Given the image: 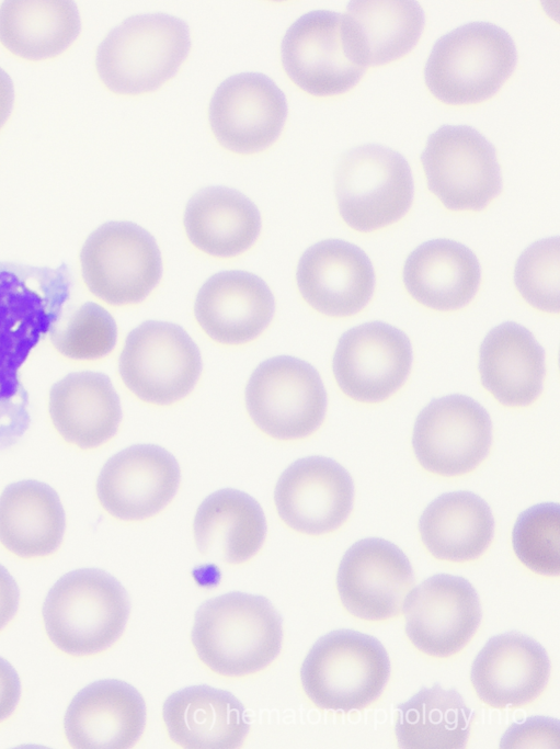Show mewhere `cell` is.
Listing matches in <instances>:
<instances>
[{
  "label": "cell",
  "mask_w": 560,
  "mask_h": 749,
  "mask_svg": "<svg viewBox=\"0 0 560 749\" xmlns=\"http://www.w3.org/2000/svg\"><path fill=\"white\" fill-rule=\"evenodd\" d=\"M71 284L65 265L0 262V408L22 402L18 367L61 317Z\"/></svg>",
  "instance_id": "6da1fadb"
},
{
  "label": "cell",
  "mask_w": 560,
  "mask_h": 749,
  "mask_svg": "<svg viewBox=\"0 0 560 749\" xmlns=\"http://www.w3.org/2000/svg\"><path fill=\"white\" fill-rule=\"evenodd\" d=\"M283 643L279 615L260 595L230 592L205 602L196 612L192 644L199 660L228 678L254 674L278 656Z\"/></svg>",
  "instance_id": "7a4b0ae2"
},
{
  "label": "cell",
  "mask_w": 560,
  "mask_h": 749,
  "mask_svg": "<svg viewBox=\"0 0 560 749\" xmlns=\"http://www.w3.org/2000/svg\"><path fill=\"white\" fill-rule=\"evenodd\" d=\"M190 48V31L182 20L164 13L133 15L100 43L95 69L111 92L145 94L178 72Z\"/></svg>",
  "instance_id": "3957f363"
},
{
  "label": "cell",
  "mask_w": 560,
  "mask_h": 749,
  "mask_svg": "<svg viewBox=\"0 0 560 749\" xmlns=\"http://www.w3.org/2000/svg\"><path fill=\"white\" fill-rule=\"evenodd\" d=\"M128 615L129 601L123 586L107 572L93 568L62 576L43 605L49 640L76 657L110 648L123 634Z\"/></svg>",
  "instance_id": "277c9868"
},
{
  "label": "cell",
  "mask_w": 560,
  "mask_h": 749,
  "mask_svg": "<svg viewBox=\"0 0 560 749\" xmlns=\"http://www.w3.org/2000/svg\"><path fill=\"white\" fill-rule=\"evenodd\" d=\"M517 53L503 29L487 22L464 24L433 46L424 68L425 86L448 105L491 99L512 76Z\"/></svg>",
  "instance_id": "5b68a950"
},
{
  "label": "cell",
  "mask_w": 560,
  "mask_h": 749,
  "mask_svg": "<svg viewBox=\"0 0 560 749\" xmlns=\"http://www.w3.org/2000/svg\"><path fill=\"white\" fill-rule=\"evenodd\" d=\"M390 674L386 648L374 636L350 629L321 637L300 669L306 695L318 707L351 712L373 704Z\"/></svg>",
  "instance_id": "8992f818"
},
{
  "label": "cell",
  "mask_w": 560,
  "mask_h": 749,
  "mask_svg": "<svg viewBox=\"0 0 560 749\" xmlns=\"http://www.w3.org/2000/svg\"><path fill=\"white\" fill-rule=\"evenodd\" d=\"M335 197L344 223L355 231H378L401 220L413 202L407 160L388 147L367 144L348 149L335 170Z\"/></svg>",
  "instance_id": "52a82bcc"
},
{
  "label": "cell",
  "mask_w": 560,
  "mask_h": 749,
  "mask_svg": "<svg viewBox=\"0 0 560 749\" xmlns=\"http://www.w3.org/2000/svg\"><path fill=\"white\" fill-rule=\"evenodd\" d=\"M244 397L253 423L281 441L310 436L327 412V393L317 370L288 355L262 362L251 374Z\"/></svg>",
  "instance_id": "ba28073f"
},
{
  "label": "cell",
  "mask_w": 560,
  "mask_h": 749,
  "mask_svg": "<svg viewBox=\"0 0 560 749\" xmlns=\"http://www.w3.org/2000/svg\"><path fill=\"white\" fill-rule=\"evenodd\" d=\"M421 162L428 190L450 212L483 211L502 191L496 150L470 126L439 127Z\"/></svg>",
  "instance_id": "9c48e42d"
},
{
  "label": "cell",
  "mask_w": 560,
  "mask_h": 749,
  "mask_svg": "<svg viewBox=\"0 0 560 749\" xmlns=\"http://www.w3.org/2000/svg\"><path fill=\"white\" fill-rule=\"evenodd\" d=\"M80 264L88 290L112 306L142 302L162 274L155 238L130 222H108L96 228L82 246Z\"/></svg>",
  "instance_id": "30bf717a"
},
{
  "label": "cell",
  "mask_w": 560,
  "mask_h": 749,
  "mask_svg": "<svg viewBox=\"0 0 560 749\" xmlns=\"http://www.w3.org/2000/svg\"><path fill=\"white\" fill-rule=\"evenodd\" d=\"M201 352L179 325L148 320L133 329L123 347L118 371L140 400L168 406L186 397L202 373Z\"/></svg>",
  "instance_id": "8fae6325"
},
{
  "label": "cell",
  "mask_w": 560,
  "mask_h": 749,
  "mask_svg": "<svg viewBox=\"0 0 560 749\" xmlns=\"http://www.w3.org/2000/svg\"><path fill=\"white\" fill-rule=\"evenodd\" d=\"M281 58L288 78L315 97L343 94L366 71L351 49L343 14L327 10L306 13L288 27Z\"/></svg>",
  "instance_id": "7c38bea8"
},
{
  "label": "cell",
  "mask_w": 560,
  "mask_h": 749,
  "mask_svg": "<svg viewBox=\"0 0 560 749\" xmlns=\"http://www.w3.org/2000/svg\"><path fill=\"white\" fill-rule=\"evenodd\" d=\"M492 423L487 410L464 395L430 402L418 416L412 446L419 464L441 477L462 476L488 456Z\"/></svg>",
  "instance_id": "4fadbf2b"
},
{
  "label": "cell",
  "mask_w": 560,
  "mask_h": 749,
  "mask_svg": "<svg viewBox=\"0 0 560 749\" xmlns=\"http://www.w3.org/2000/svg\"><path fill=\"white\" fill-rule=\"evenodd\" d=\"M412 365L409 338L380 321L346 331L339 340L332 362L335 382L348 398L379 404L405 383Z\"/></svg>",
  "instance_id": "5bb4252c"
},
{
  "label": "cell",
  "mask_w": 560,
  "mask_h": 749,
  "mask_svg": "<svg viewBox=\"0 0 560 749\" xmlns=\"http://www.w3.org/2000/svg\"><path fill=\"white\" fill-rule=\"evenodd\" d=\"M402 611L409 640L418 650L437 658L460 651L481 622L473 586L446 574L432 576L412 589Z\"/></svg>",
  "instance_id": "9a60e30c"
},
{
  "label": "cell",
  "mask_w": 560,
  "mask_h": 749,
  "mask_svg": "<svg viewBox=\"0 0 560 749\" xmlns=\"http://www.w3.org/2000/svg\"><path fill=\"white\" fill-rule=\"evenodd\" d=\"M286 117L283 91L258 72L226 79L214 92L208 107L216 140L227 150L241 155L260 152L273 145Z\"/></svg>",
  "instance_id": "2e32d148"
},
{
  "label": "cell",
  "mask_w": 560,
  "mask_h": 749,
  "mask_svg": "<svg viewBox=\"0 0 560 749\" xmlns=\"http://www.w3.org/2000/svg\"><path fill=\"white\" fill-rule=\"evenodd\" d=\"M413 585V569L405 554L377 537L353 544L344 554L336 576L344 609L357 619L372 622L399 616Z\"/></svg>",
  "instance_id": "e0dca14e"
},
{
  "label": "cell",
  "mask_w": 560,
  "mask_h": 749,
  "mask_svg": "<svg viewBox=\"0 0 560 749\" xmlns=\"http://www.w3.org/2000/svg\"><path fill=\"white\" fill-rule=\"evenodd\" d=\"M274 501L281 520L293 531L319 536L347 520L354 502L350 474L323 456L300 458L278 478Z\"/></svg>",
  "instance_id": "ac0fdd59"
},
{
  "label": "cell",
  "mask_w": 560,
  "mask_h": 749,
  "mask_svg": "<svg viewBox=\"0 0 560 749\" xmlns=\"http://www.w3.org/2000/svg\"><path fill=\"white\" fill-rule=\"evenodd\" d=\"M180 479V466L171 453L158 445L138 444L104 464L96 481V496L111 517L141 521L171 502Z\"/></svg>",
  "instance_id": "d6986e66"
},
{
  "label": "cell",
  "mask_w": 560,
  "mask_h": 749,
  "mask_svg": "<svg viewBox=\"0 0 560 749\" xmlns=\"http://www.w3.org/2000/svg\"><path fill=\"white\" fill-rule=\"evenodd\" d=\"M296 281L305 302L332 318L361 313L375 290L369 258L357 246L338 239L308 248L298 262Z\"/></svg>",
  "instance_id": "ffe728a7"
},
{
  "label": "cell",
  "mask_w": 560,
  "mask_h": 749,
  "mask_svg": "<svg viewBox=\"0 0 560 749\" xmlns=\"http://www.w3.org/2000/svg\"><path fill=\"white\" fill-rule=\"evenodd\" d=\"M549 677L550 661L544 647L515 632L489 639L470 671L478 697L500 710L530 704L545 691Z\"/></svg>",
  "instance_id": "44dd1931"
},
{
  "label": "cell",
  "mask_w": 560,
  "mask_h": 749,
  "mask_svg": "<svg viewBox=\"0 0 560 749\" xmlns=\"http://www.w3.org/2000/svg\"><path fill=\"white\" fill-rule=\"evenodd\" d=\"M274 296L267 284L247 271H225L199 288L194 315L214 341L239 345L256 339L271 324Z\"/></svg>",
  "instance_id": "7402d4cb"
},
{
  "label": "cell",
  "mask_w": 560,
  "mask_h": 749,
  "mask_svg": "<svg viewBox=\"0 0 560 749\" xmlns=\"http://www.w3.org/2000/svg\"><path fill=\"white\" fill-rule=\"evenodd\" d=\"M146 704L140 693L119 680H102L81 690L64 719L68 744L80 749H126L141 737Z\"/></svg>",
  "instance_id": "603a6c76"
},
{
  "label": "cell",
  "mask_w": 560,
  "mask_h": 749,
  "mask_svg": "<svg viewBox=\"0 0 560 749\" xmlns=\"http://www.w3.org/2000/svg\"><path fill=\"white\" fill-rule=\"evenodd\" d=\"M48 411L60 438L80 450L107 443L122 421L119 397L110 377L99 372H75L55 383Z\"/></svg>",
  "instance_id": "cb8c5ba5"
},
{
  "label": "cell",
  "mask_w": 560,
  "mask_h": 749,
  "mask_svg": "<svg viewBox=\"0 0 560 749\" xmlns=\"http://www.w3.org/2000/svg\"><path fill=\"white\" fill-rule=\"evenodd\" d=\"M162 716L171 740L187 749L238 748L249 733L241 702L230 692L209 685H193L171 694Z\"/></svg>",
  "instance_id": "d4e9b609"
},
{
  "label": "cell",
  "mask_w": 560,
  "mask_h": 749,
  "mask_svg": "<svg viewBox=\"0 0 560 749\" xmlns=\"http://www.w3.org/2000/svg\"><path fill=\"white\" fill-rule=\"evenodd\" d=\"M402 279L408 294L436 311H455L476 296L481 280L476 254L462 243L435 239L419 246L408 257Z\"/></svg>",
  "instance_id": "484cf974"
},
{
  "label": "cell",
  "mask_w": 560,
  "mask_h": 749,
  "mask_svg": "<svg viewBox=\"0 0 560 749\" xmlns=\"http://www.w3.org/2000/svg\"><path fill=\"white\" fill-rule=\"evenodd\" d=\"M479 373L483 387L501 405L527 407L542 390L545 353L528 329L505 322L484 338L479 353Z\"/></svg>",
  "instance_id": "4316f807"
},
{
  "label": "cell",
  "mask_w": 560,
  "mask_h": 749,
  "mask_svg": "<svg viewBox=\"0 0 560 749\" xmlns=\"http://www.w3.org/2000/svg\"><path fill=\"white\" fill-rule=\"evenodd\" d=\"M343 19L351 49L366 69L407 56L425 26L421 5L411 0L352 1Z\"/></svg>",
  "instance_id": "83f0119b"
},
{
  "label": "cell",
  "mask_w": 560,
  "mask_h": 749,
  "mask_svg": "<svg viewBox=\"0 0 560 749\" xmlns=\"http://www.w3.org/2000/svg\"><path fill=\"white\" fill-rule=\"evenodd\" d=\"M194 540L202 555L228 565L251 559L266 536V521L259 502L236 489L209 495L197 508Z\"/></svg>",
  "instance_id": "f1b7e54d"
},
{
  "label": "cell",
  "mask_w": 560,
  "mask_h": 749,
  "mask_svg": "<svg viewBox=\"0 0 560 749\" xmlns=\"http://www.w3.org/2000/svg\"><path fill=\"white\" fill-rule=\"evenodd\" d=\"M66 529L57 492L37 480L9 485L0 496V544L24 559L44 558L61 545Z\"/></svg>",
  "instance_id": "f546056e"
},
{
  "label": "cell",
  "mask_w": 560,
  "mask_h": 749,
  "mask_svg": "<svg viewBox=\"0 0 560 749\" xmlns=\"http://www.w3.org/2000/svg\"><path fill=\"white\" fill-rule=\"evenodd\" d=\"M183 224L190 242L216 258L250 249L261 231L259 209L242 193L224 186L201 190L188 201Z\"/></svg>",
  "instance_id": "4dcf8cb0"
},
{
  "label": "cell",
  "mask_w": 560,
  "mask_h": 749,
  "mask_svg": "<svg viewBox=\"0 0 560 749\" xmlns=\"http://www.w3.org/2000/svg\"><path fill=\"white\" fill-rule=\"evenodd\" d=\"M419 532L427 552L439 560L465 563L490 546L494 519L490 507L469 491L439 496L423 511Z\"/></svg>",
  "instance_id": "1f68e13d"
},
{
  "label": "cell",
  "mask_w": 560,
  "mask_h": 749,
  "mask_svg": "<svg viewBox=\"0 0 560 749\" xmlns=\"http://www.w3.org/2000/svg\"><path fill=\"white\" fill-rule=\"evenodd\" d=\"M80 30V15L72 1L9 0L0 5V43L26 60L60 55Z\"/></svg>",
  "instance_id": "d6a6232c"
},
{
  "label": "cell",
  "mask_w": 560,
  "mask_h": 749,
  "mask_svg": "<svg viewBox=\"0 0 560 749\" xmlns=\"http://www.w3.org/2000/svg\"><path fill=\"white\" fill-rule=\"evenodd\" d=\"M396 737L403 749H461L470 735L471 710L453 688H425L398 705Z\"/></svg>",
  "instance_id": "836d02e7"
},
{
  "label": "cell",
  "mask_w": 560,
  "mask_h": 749,
  "mask_svg": "<svg viewBox=\"0 0 560 749\" xmlns=\"http://www.w3.org/2000/svg\"><path fill=\"white\" fill-rule=\"evenodd\" d=\"M54 348L75 361H95L110 354L117 340L113 316L101 305L88 302L49 331Z\"/></svg>",
  "instance_id": "e575fe53"
},
{
  "label": "cell",
  "mask_w": 560,
  "mask_h": 749,
  "mask_svg": "<svg viewBox=\"0 0 560 749\" xmlns=\"http://www.w3.org/2000/svg\"><path fill=\"white\" fill-rule=\"evenodd\" d=\"M515 555L532 571L556 576L560 571V509L540 503L524 511L512 533Z\"/></svg>",
  "instance_id": "d590c367"
},
{
  "label": "cell",
  "mask_w": 560,
  "mask_h": 749,
  "mask_svg": "<svg viewBox=\"0 0 560 749\" xmlns=\"http://www.w3.org/2000/svg\"><path fill=\"white\" fill-rule=\"evenodd\" d=\"M559 238L539 240L518 258L514 283L522 298L533 308L559 313Z\"/></svg>",
  "instance_id": "8d00e7d4"
},
{
  "label": "cell",
  "mask_w": 560,
  "mask_h": 749,
  "mask_svg": "<svg viewBox=\"0 0 560 749\" xmlns=\"http://www.w3.org/2000/svg\"><path fill=\"white\" fill-rule=\"evenodd\" d=\"M560 747V729L557 719L530 717L522 724L512 725L503 735L500 748H556Z\"/></svg>",
  "instance_id": "74e56055"
},
{
  "label": "cell",
  "mask_w": 560,
  "mask_h": 749,
  "mask_svg": "<svg viewBox=\"0 0 560 749\" xmlns=\"http://www.w3.org/2000/svg\"><path fill=\"white\" fill-rule=\"evenodd\" d=\"M21 695V683L14 668L0 657V723L15 710Z\"/></svg>",
  "instance_id": "f35d334b"
},
{
  "label": "cell",
  "mask_w": 560,
  "mask_h": 749,
  "mask_svg": "<svg viewBox=\"0 0 560 749\" xmlns=\"http://www.w3.org/2000/svg\"><path fill=\"white\" fill-rule=\"evenodd\" d=\"M20 592L9 571L0 565V631L14 617L19 606Z\"/></svg>",
  "instance_id": "ab89813d"
},
{
  "label": "cell",
  "mask_w": 560,
  "mask_h": 749,
  "mask_svg": "<svg viewBox=\"0 0 560 749\" xmlns=\"http://www.w3.org/2000/svg\"><path fill=\"white\" fill-rule=\"evenodd\" d=\"M14 102V87L10 76L0 68V129L7 122Z\"/></svg>",
  "instance_id": "60d3db41"
}]
</instances>
